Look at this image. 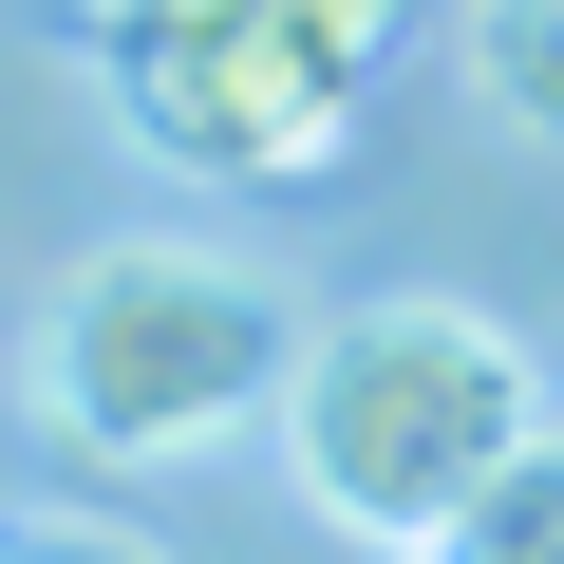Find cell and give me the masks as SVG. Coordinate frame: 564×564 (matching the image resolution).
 I'll use <instances>...</instances> for the list:
<instances>
[{"label":"cell","instance_id":"obj_2","mask_svg":"<svg viewBox=\"0 0 564 564\" xmlns=\"http://www.w3.org/2000/svg\"><path fill=\"white\" fill-rule=\"evenodd\" d=\"M39 433L95 452V470H188V452H245L302 377V302L226 245H95L57 263L39 302Z\"/></svg>","mask_w":564,"mask_h":564},{"label":"cell","instance_id":"obj_3","mask_svg":"<svg viewBox=\"0 0 564 564\" xmlns=\"http://www.w3.org/2000/svg\"><path fill=\"white\" fill-rule=\"evenodd\" d=\"M57 20L95 39L113 113L207 170V188H282V170H321L377 95V39H395V0H57Z\"/></svg>","mask_w":564,"mask_h":564},{"label":"cell","instance_id":"obj_6","mask_svg":"<svg viewBox=\"0 0 564 564\" xmlns=\"http://www.w3.org/2000/svg\"><path fill=\"white\" fill-rule=\"evenodd\" d=\"M0 564H151L132 527H57V508H20V527H0Z\"/></svg>","mask_w":564,"mask_h":564},{"label":"cell","instance_id":"obj_1","mask_svg":"<svg viewBox=\"0 0 564 564\" xmlns=\"http://www.w3.org/2000/svg\"><path fill=\"white\" fill-rule=\"evenodd\" d=\"M527 433H545V358H527L489 302L395 282V302L302 321V377H282V470H302L321 527H358V545H433Z\"/></svg>","mask_w":564,"mask_h":564},{"label":"cell","instance_id":"obj_4","mask_svg":"<svg viewBox=\"0 0 564 564\" xmlns=\"http://www.w3.org/2000/svg\"><path fill=\"white\" fill-rule=\"evenodd\" d=\"M452 57H470V95H489L508 132H545V151H564V0H470Z\"/></svg>","mask_w":564,"mask_h":564},{"label":"cell","instance_id":"obj_5","mask_svg":"<svg viewBox=\"0 0 564 564\" xmlns=\"http://www.w3.org/2000/svg\"><path fill=\"white\" fill-rule=\"evenodd\" d=\"M414 564H564V433H527V452H508V470H489Z\"/></svg>","mask_w":564,"mask_h":564}]
</instances>
